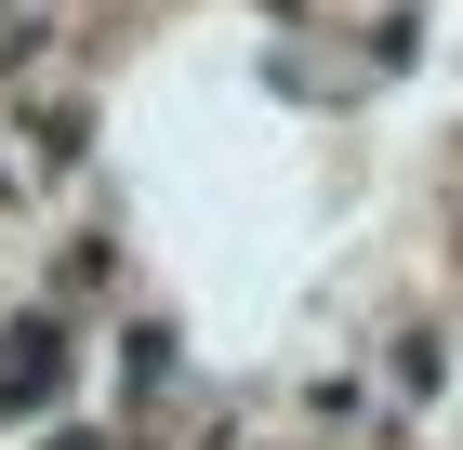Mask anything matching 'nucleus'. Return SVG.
Listing matches in <instances>:
<instances>
[{
  "label": "nucleus",
  "mask_w": 463,
  "mask_h": 450,
  "mask_svg": "<svg viewBox=\"0 0 463 450\" xmlns=\"http://www.w3.org/2000/svg\"><path fill=\"white\" fill-rule=\"evenodd\" d=\"M53 371H67V331H53V318H27V331L0 345V411H40V397H53Z\"/></svg>",
  "instance_id": "f257e3e1"
}]
</instances>
